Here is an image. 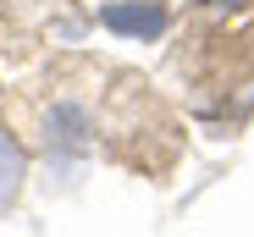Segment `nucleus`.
<instances>
[{"instance_id":"obj_1","label":"nucleus","mask_w":254,"mask_h":237,"mask_svg":"<svg viewBox=\"0 0 254 237\" xmlns=\"http://www.w3.org/2000/svg\"><path fill=\"white\" fill-rule=\"evenodd\" d=\"M89 143H94L89 110H83L77 99H56L50 116H45V149L56 154V160H77V154H89Z\"/></svg>"},{"instance_id":"obj_2","label":"nucleus","mask_w":254,"mask_h":237,"mask_svg":"<svg viewBox=\"0 0 254 237\" xmlns=\"http://www.w3.org/2000/svg\"><path fill=\"white\" fill-rule=\"evenodd\" d=\"M100 22L122 39H160L166 33V6L160 0H111V6H100Z\"/></svg>"},{"instance_id":"obj_3","label":"nucleus","mask_w":254,"mask_h":237,"mask_svg":"<svg viewBox=\"0 0 254 237\" xmlns=\"http://www.w3.org/2000/svg\"><path fill=\"white\" fill-rule=\"evenodd\" d=\"M22 177H28V154H22V143H17L11 133H0V210L17 199Z\"/></svg>"}]
</instances>
